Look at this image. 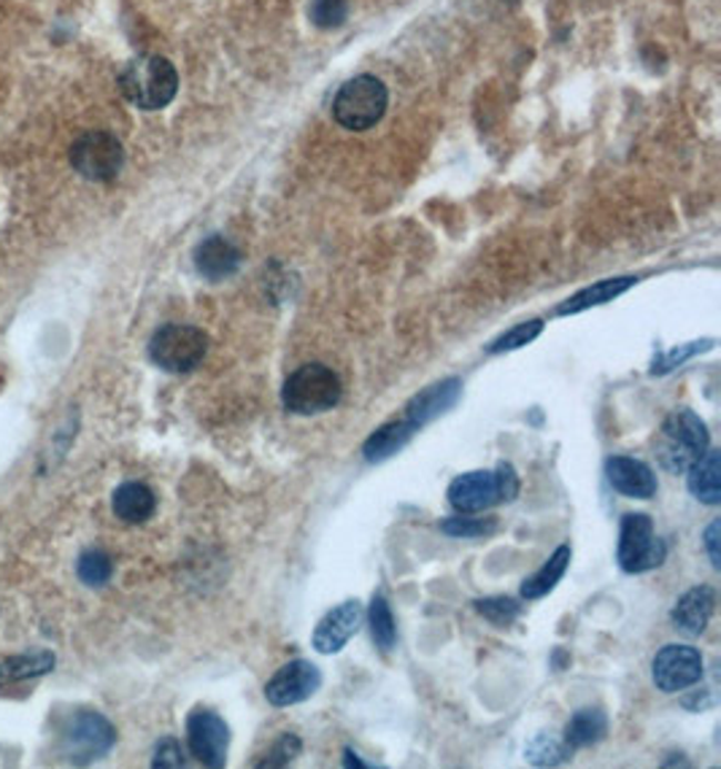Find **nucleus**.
Listing matches in <instances>:
<instances>
[{"mask_svg":"<svg viewBox=\"0 0 721 769\" xmlns=\"http://www.w3.org/2000/svg\"><path fill=\"white\" fill-rule=\"evenodd\" d=\"M708 449H711V435H708L705 421L687 408L670 413L654 440L657 462L673 475L687 473Z\"/></svg>","mask_w":721,"mask_h":769,"instance_id":"f257e3e1","label":"nucleus"},{"mask_svg":"<svg viewBox=\"0 0 721 769\" xmlns=\"http://www.w3.org/2000/svg\"><path fill=\"white\" fill-rule=\"evenodd\" d=\"M120 90L141 111H160L176 98L179 73L171 60L160 54H141L122 68Z\"/></svg>","mask_w":721,"mask_h":769,"instance_id":"f03ea898","label":"nucleus"},{"mask_svg":"<svg viewBox=\"0 0 721 769\" xmlns=\"http://www.w3.org/2000/svg\"><path fill=\"white\" fill-rule=\"evenodd\" d=\"M519 494V475L514 464L500 462L495 473L474 470V473L457 475L449 486V505L459 513H481L500 502H511Z\"/></svg>","mask_w":721,"mask_h":769,"instance_id":"7ed1b4c3","label":"nucleus"},{"mask_svg":"<svg viewBox=\"0 0 721 769\" xmlns=\"http://www.w3.org/2000/svg\"><path fill=\"white\" fill-rule=\"evenodd\" d=\"M341 378L327 365L311 362L290 373L282 389V402L295 417H316L333 411L341 402Z\"/></svg>","mask_w":721,"mask_h":769,"instance_id":"20e7f679","label":"nucleus"},{"mask_svg":"<svg viewBox=\"0 0 721 769\" xmlns=\"http://www.w3.org/2000/svg\"><path fill=\"white\" fill-rule=\"evenodd\" d=\"M387 103L389 95L382 79L354 76L335 95L333 116L344 130L363 133V130H370L376 122H382Z\"/></svg>","mask_w":721,"mask_h":769,"instance_id":"39448f33","label":"nucleus"},{"mask_svg":"<svg viewBox=\"0 0 721 769\" xmlns=\"http://www.w3.org/2000/svg\"><path fill=\"white\" fill-rule=\"evenodd\" d=\"M209 351V335L190 325H165L149 340V357L165 373H192Z\"/></svg>","mask_w":721,"mask_h":769,"instance_id":"423d86ee","label":"nucleus"},{"mask_svg":"<svg viewBox=\"0 0 721 769\" xmlns=\"http://www.w3.org/2000/svg\"><path fill=\"white\" fill-rule=\"evenodd\" d=\"M664 556H668V545L662 537H657L654 521L646 513H627L619 530V567L632 575L649 573V570L660 567Z\"/></svg>","mask_w":721,"mask_h":769,"instance_id":"0eeeda50","label":"nucleus"},{"mask_svg":"<svg viewBox=\"0 0 721 769\" xmlns=\"http://www.w3.org/2000/svg\"><path fill=\"white\" fill-rule=\"evenodd\" d=\"M71 165L87 182H114L124 165V148L111 133L90 130L73 141Z\"/></svg>","mask_w":721,"mask_h":769,"instance_id":"6e6552de","label":"nucleus"},{"mask_svg":"<svg viewBox=\"0 0 721 769\" xmlns=\"http://www.w3.org/2000/svg\"><path fill=\"white\" fill-rule=\"evenodd\" d=\"M186 742H190L192 756L203 767L220 769L227 765L230 750V727L225 718L211 710H195L186 718Z\"/></svg>","mask_w":721,"mask_h":769,"instance_id":"1a4fd4ad","label":"nucleus"},{"mask_svg":"<svg viewBox=\"0 0 721 769\" xmlns=\"http://www.w3.org/2000/svg\"><path fill=\"white\" fill-rule=\"evenodd\" d=\"M116 742V731L101 712H79L65 729V750L73 765H90L109 753Z\"/></svg>","mask_w":721,"mask_h":769,"instance_id":"9d476101","label":"nucleus"},{"mask_svg":"<svg viewBox=\"0 0 721 769\" xmlns=\"http://www.w3.org/2000/svg\"><path fill=\"white\" fill-rule=\"evenodd\" d=\"M654 684L664 694L683 691V688L694 686L702 678V656L692 645H664L660 654L654 656L651 665Z\"/></svg>","mask_w":721,"mask_h":769,"instance_id":"9b49d317","label":"nucleus"},{"mask_svg":"<svg viewBox=\"0 0 721 769\" xmlns=\"http://www.w3.org/2000/svg\"><path fill=\"white\" fill-rule=\"evenodd\" d=\"M322 686V673L314 662L295 659L284 665L265 686V699L273 707H290L297 703H306L314 697Z\"/></svg>","mask_w":721,"mask_h":769,"instance_id":"f8f14e48","label":"nucleus"},{"mask_svg":"<svg viewBox=\"0 0 721 769\" xmlns=\"http://www.w3.org/2000/svg\"><path fill=\"white\" fill-rule=\"evenodd\" d=\"M363 605H359L357 599H349V603L338 605L316 624L311 643H314V648L319 650V654H338V650H344V645L357 635L359 626H363Z\"/></svg>","mask_w":721,"mask_h":769,"instance_id":"ddd939ff","label":"nucleus"},{"mask_svg":"<svg viewBox=\"0 0 721 769\" xmlns=\"http://www.w3.org/2000/svg\"><path fill=\"white\" fill-rule=\"evenodd\" d=\"M606 479L624 498L651 500L660 489L654 470L632 457H611L606 462Z\"/></svg>","mask_w":721,"mask_h":769,"instance_id":"4468645a","label":"nucleus"},{"mask_svg":"<svg viewBox=\"0 0 721 769\" xmlns=\"http://www.w3.org/2000/svg\"><path fill=\"white\" fill-rule=\"evenodd\" d=\"M459 394H463V381L459 378H444V381L433 383V387L422 389L419 394L412 397V402L406 406V419L419 430V427L430 424L433 419L451 411L457 406Z\"/></svg>","mask_w":721,"mask_h":769,"instance_id":"2eb2a0df","label":"nucleus"},{"mask_svg":"<svg viewBox=\"0 0 721 769\" xmlns=\"http://www.w3.org/2000/svg\"><path fill=\"white\" fill-rule=\"evenodd\" d=\"M195 268L209 281H225L241 268V252L222 235H209L195 249Z\"/></svg>","mask_w":721,"mask_h":769,"instance_id":"dca6fc26","label":"nucleus"},{"mask_svg":"<svg viewBox=\"0 0 721 769\" xmlns=\"http://www.w3.org/2000/svg\"><path fill=\"white\" fill-rule=\"evenodd\" d=\"M713 611H717V592L711 586H698L676 603L670 618L687 635H702L711 624Z\"/></svg>","mask_w":721,"mask_h":769,"instance_id":"f3484780","label":"nucleus"},{"mask_svg":"<svg viewBox=\"0 0 721 769\" xmlns=\"http://www.w3.org/2000/svg\"><path fill=\"white\" fill-rule=\"evenodd\" d=\"M111 507H114L116 519H122L124 524H144L146 519H152L154 507H158V498H154V492L146 483L128 481L122 486H116L114 498H111Z\"/></svg>","mask_w":721,"mask_h":769,"instance_id":"a211bd4d","label":"nucleus"},{"mask_svg":"<svg viewBox=\"0 0 721 769\" xmlns=\"http://www.w3.org/2000/svg\"><path fill=\"white\" fill-rule=\"evenodd\" d=\"M689 473V492L694 494L705 505H719L721 502V451L708 449Z\"/></svg>","mask_w":721,"mask_h":769,"instance_id":"6ab92c4d","label":"nucleus"},{"mask_svg":"<svg viewBox=\"0 0 721 769\" xmlns=\"http://www.w3.org/2000/svg\"><path fill=\"white\" fill-rule=\"evenodd\" d=\"M416 435V427L408 419L400 421H389V424L378 427L373 435L365 440L363 445V454L368 459L370 464L384 462V459L395 457L397 451H403L408 445V440Z\"/></svg>","mask_w":721,"mask_h":769,"instance_id":"aec40b11","label":"nucleus"},{"mask_svg":"<svg viewBox=\"0 0 721 769\" xmlns=\"http://www.w3.org/2000/svg\"><path fill=\"white\" fill-rule=\"evenodd\" d=\"M636 281L638 278H632V276L606 278V281H598L595 287L581 289L578 295L570 297V300H565L562 306L557 308V314L568 316V314H581V311H587V308H595V306H606V303L617 300L621 291L630 289Z\"/></svg>","mask_w":721,"mask_h":769,"instance_id":"412c9836","label":"nucleus"},{"mask_svg":"<svg viewBox=\"0 0 721 769\" xmlns=\"http://www.w3.org/2000/svg\"><path fill=\"white\" fill-rule=\"evenodd\" d=\"M608 735V716L600 707H583V710L573 712V718L565 727V742L570 748H587L595 742L606 740Z\"/></svg>","mask_w":721,"mask_h":769,"instance_id":"4be33fe9","label":"nucleus"},{"mask_svg":"<svg viewBox=\"0 0 721 769\" xmlns=\"http://www.w3.org/2000/svg\"><path fill=\"white\" fill-rule=\"evenodd\" d=\"M570 556H573L570 545H559L555 554L546 560L544 567H540L536 575H530V578H525V583H521V597L540 599V597H546L549 592H555L557 583L562 581L565 573H568Z\"/></svg>","mask_w":721,"mask_h":769,"instance_id":"5701e85b","label":"nucleus"},{"mask_svg":"<svg viewBox=\"0 0 721 769\" xmlns=\"http://www.w3.org/2000/svg\"><path fill=\"white\" fill-rule=\"evenodd\" d=\"M54 654L52 650H35V654L11 656V659L0 662V686L17 684V680L39 678V675L52 673Z\"/></svg>","mask_w":721,"mask_h":769,"instance_id":"b1692460","label":"nucleus"},{"mask_svg":"<svg viewBox=\"0 0 721 769\" xmlns=\"http://www.w3.org/2000/svg\"><path fill=\"white\" fill-rule=\"evenodd\" d=\"M368 622H370V637L384 654H389L397 643V624L395 616H392V607L387 603L384 594H373V603L368 611Z\"/></svg>","mask_w":721,"mask_h":769,"instance_id":"393cba45","label":"nucleus"},{"mask_svg":"<svg viewBox=\"0 0 721 769\" xmlns=\"http://www.w3.org/2000/svg\"><path fill=\"white\" fill-rule=\"evenodd\" d=\"M570 753H573V748H570L568 742H557L555 737L549 735H540L527 746V759L538 767L562 765V761L570 759Z\"/></svg>","mask_w":721,"mask_h":769,"instance_id":"a878e982","label":"nucleus"},{"mask_svg":"<svg viewBox=\"0 0 721 769\" xmlns=\"http://www.w3.org/2000/svg\"><path fill=\"white\" fill-rule=\"evenodd\" d=\"M79 578L87 586H105L114 573V564H111V556L101 548H90L84 551L82 560H79Z\"/></svg>","mask_w":721,"mask_h":769,"instance_id":"bb28decb","label":"nucleus"},{"mask_svg":"<svg viewBox=\"0 0 721 769\" xmlns=\"http://www.w3.org/2000/svg\"><path fill=\"white\" fill-rule=\"evenodd\" d=\"M497 530V519H470V516H454L440 521V532L449 537H463V541H470V537H487Z\"/></svg>","mask_w":721,"mask_h":769,"instance_id":"cd10ccee","label":"nucleus"},{"mask_svg":"<svg viewBox=\"0 0 721 769\" xmlns=\"http://www.w3.org/2000/svg\"><path fill=\"white\" fill-rule=\"evenodd\" d=\"M544 332V321L532 319V321H521V325H516L514 330L502 332L500 338L495 340L492 346H489V353H506V351H516L521 349V346L532 344V340L538 338V335Z\"/></svg>","mask_w":721,"mask_h":769,"instance_id":"c85d7f7f","label":"nucleus"},{"mask_svg":"<svg viewBox=\"0 0 721 769\" xmlns=\"http://www.w3.org/2000/svg\"><path fill=\"white\" fill-rule=\"evenodd\" d=\"M476 611L495 626H511L519 618L521 605L511 597H484L476 603Z\"/></svg>","mask_w":721,"mask_h":769,"instance_id":"c756f323","label":"nucleus"},{"mask_svg":"<svg viewBox=\"0 0 721 769\" xmlns=\"http://www.w3.org/2000/svg\"><path fill=\"white\" fill-rule=\"evenodd\" d=\"M301 750H303V742H301V737L297 735H282L278 737L276 742H273L268 753H265V759L260 761L257 767H271V769H278V767H287L292 765V761L301 756Z\"/></svg>","mask_w":721,"mask_h":769,"instance_id":"7c9ffc66","label":"nucleus"},{"mask_svg":"<svg viewBox=\"0 0 721 769\" xmlns=\"http://www.w3.org/2000/svg\"><path fill=\"white\" fill-rule=\"evenodd\" d=\"M346 14H349L346 0H314L311 6V20L319 28H338L346 22Z\"/></svg>","mask_w":721,"mask_h":769,"instance_id":"2f4dec72","label":"nucleus"},{"mask_svg":"<svg viewBox=\"0 0 721 769\" xmlns=\"http://www.w3.org/2000/svg\"><path fill=\"white\" fill-rule=\"evenodd\" d=\"M152 767H158V769H179V767H186V759H184V753H182V746H179V742L173 740V737H165V740H160V742H158V748H154Z\"/></svg>","mask_w":721,"mask_h":769,"instance_id":"473e14b6","label":"nucleus"},{"mask_svg":"<svg viewBox=\"0 0 721 769\" xmlns=\"http://www.w3.org/2000/svg\"><path fill=\"white\" fill-rule=\"evenodd\" d=\"M705 349H711L708 344H692V346H687V349H676V351H670V353H664V357H660L654 362V370L651 373H670L673 368H679L681 362H687L689 357H694L698 351H705Z\"/></svg>","mask_w":721,"mask_h":769,"instance_id":"72a5a7b5","label":"nucleus"},{"mask_svg":"<svg viewBox=\"0 0 721 769\" xmlns=\"http://www.w3.org/2000/svg\"><path fill=\"white\" fill-rule=\"evenodd\" d=\"M719 530H721V521L713 519L711 526L705 530V548L708 556H711L713 570H721V554H719Z\"/></svg>","mask_w":721,"mask_h":769,"instance_id":"f704fd0d","label":"nucleus"},{"mask_svg":"<svg viewBox=\"0 0 721 769\" xmlns=\"http://www.w3.org/2000/svg\"><path fill=\"white\" fill-rule=\"evenodd\" d=\"M344 765H346V767H370V765H365V761H359V759H357V753H352V750H346Z\"/></svg>","mask_w":721,"mask_h":769,"instance_id":"c9c22d12","label":"nucleus"}]
</instances>
